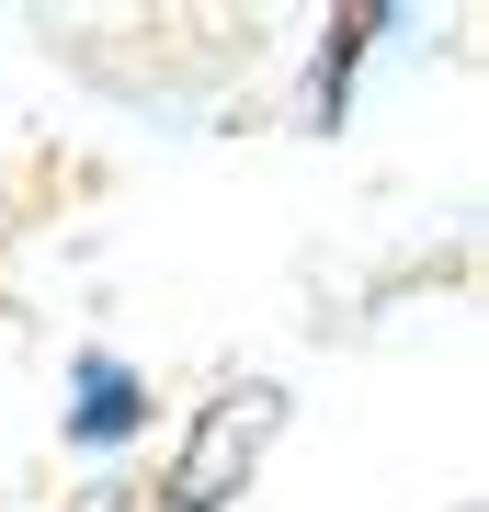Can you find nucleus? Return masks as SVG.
I'll use <instances>...</instances> for the list:
<instances>
[{"label": "nucleus", "instance_id": "obj_1", "mask_svg": "<svg viewBox=\"0 0 489 512\" xmlns=\"http://www.w3.org/2000/svg\"><path fill=\"white\" fill-rule=\"evenodd\" d=\"M273 421H285V399H273V387H228V399L205 410L194 456L160 478V501H148V512H217V501H228V478H239V467H251L262 444H273Z\"/></svg>", "mask_w": 489, "mask_h": 512}]
</instances>
